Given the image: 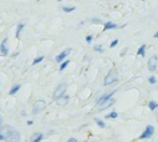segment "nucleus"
I'll return each mask as SVG.
<instances>
[{"instance_id": "obj_1", "label": "nucleus", "mask_w": 158, "mask_h": 142, "mask_svg": "<svg viewBox=\"0 0 158 142\" xmlns=\"http://www.w3.org/2000/svg\"><path fill=\"white\" fill-rule=\"evenodd\" d=\"M20 137L21 136L18 131L14 128H10L5 135V142H20Z\"/></svg>"}, {"instance_id": "obj_2", "label": "nucleus", "mask_w": 158, "mask_h": 142, "mask_svg": "<svg viewBox=\"0 0 158 142\" xmlns=\"http://www.w3.org/2000/svg\"><path fill=\"white\" fill-rule=\"evenodd\" d=\"M117 71L116 70H111L109 74H107V76L105 77V81H103V85L105 86H109V85H112L113 82L117 81Z\"/></svg>"}, {"instance_id": "obj_3", "label": "nucleus", "mask_w": 158, "mask_h": 142, "mask_svg": "<svg viewBox=\"0 0 158 142\" xmlns=\"http://www.w3.org/2000/svg\"><path fill=\"white\" fill-rule=\"evenodd\" d=\"M66 90H67V85H66V83H60V85L56 87V90L54 91V100L57 101L59 98H61L65 95Z\"/></svg>"}, {"instance_id": "obj_4", "label": "nucleus", "mask_w": 158, "mask_h": 142, "mask_svg": "<svg viewBox=\"0 0 158 142\" xmlns=\"http://www.w3.org/2000/svg\"><path fill=\"white\" fill-rule=\"evenodd\" d=\"M45 107H46V104H45L44 100H37V101L34 104V106H32V113H34V115H37V113H40L41 111H44Z\"/></svg>"}, {"instance_id": "obj_5", "label": "nucleus", "mask_w": 158, "mask_h": 142, "mask_svg": "<svg viewBox=\"0 0 158 142\" xmlns=\"http://www.w3.org/2000/svg\"><path fill=\"white\" fill-rule=\"evenodd\" d=\"M153 133H154V127L151 126V125H148V126L145 128V131L142 132V135L139 136L141 140H145V138H151L153 136Z\"/></svg>"}, {"instance_id": "obj_6", "label": "nucleus", "mask_w": 158, "mask_h": 142, "mask_svg": "<svg viewBox=\"0 0 158 142\" xmlns=\"http://www.w3.org/2000/svg\"><path fill=\"white\" fill-rule=\"evenodd\" d=\"M157 62H158V57L157 56H151L149 57V60H148V70L153 72L157 70Z\"/></svg>"}, {"instance_id": "obj_7", "label": "nucleus", "mask_w": 158, "mask_h": 142, "mask_svg": "<svg viewBox=\"0 0 158 142\" xmlns=\"http://www.w3.org/2000/svg\"><path fill=\"white\" fill-rule=\"evenodd\" d=\"M72 51V49H66V50H64L62 53H60L59 55H57L56 57H55V60H56V62H62L66 57H67V55H70V53Z\"/></svg>"}, {"instance_id": "obj_8", "label": "nucleus", "mask_w": 158, "mask_h": 142, "mask_svg": "<svg viewBox=\"0 0 158 142\" xmlns=\"http://www.w3.org/2000/svg\"><path fill=\"white\" fill-rule=\"evenodd\" d=\"M115 94V91H112V92H110V94H105V95H102L100 98H97V101H96V105H103L106 101H109V100L112 97V95Z\"/></svg>"}, {"instance_id": "obj_9", "label": "nucleus", "mask_w": 158, "mask_h": 142, "mask_svg": "<svg viewBox=\"0 0 158 142\" xmlns=\"http://www.w3.org/2000/svg\"><path fill=\"white\" fill-rule=\"evenodd\" d=\"M0 54L3 56H7L9 54V50H7V38L3 40V43L0 44Z\"/></svg>"}, {"instance_id": "obj_10", "label": "nucleus", "mask_w": 158, "mask_h": 142, "mask_svg": "<svg viewBox=\"0 0 158 142\" xmlns=\"http://www.w3.org/2000/svg\"><path fill=\"white\" fill-rule=\"evenodd\" d=\"M112 29H117V25L112 21H107L105 23V26H103V31H107V30H112Z\"/></svg>"}, {"instance_id": "obj_11", "label": "nucleus", "mask_w": 158, "mask_h": 142, "mask_svg": "<svg viewBox=\"0 0 158 142\" xmlns=\"http://www.w3.org/2000/svg\"><path fill=\"white\" fill-rule=\"evenodd\" d=\"M43 138H44V135H43V133H34V135L30 137V141H31V142H40Z\"/></svg>"}, {"instance_id": "obj_12", "label": "nucleus", "mask_w": 158, "mask_h": 142, "mask_svg": "<svg viewBox=\"0 0 158 142\" xmlns=\"http://www.w3.org/2000/svg\"><path fill=\"white\" fill-rule=\"evenodd\" d=\"M21 89V85H19V83H16V85H14L10 90H9V95L10 96H13V95H15L16 92H18V91Z\"/></svg>"}, {"instance_id": "obj_13", "label": "nucleus", "mask_w": 158, "mask_h": 142, "mask_svg": "<svg viewBox=\"0 0 158 142\" xmlns=\"http://www.w3.org/2000/svg\"><path fill=\"white\" fill-rule=\"evenodd\" d=\"M69 100H70V97H69L67 95H64L61 98L57 100V102H59V105H61V106H65L66 104L69 102Z\"/></svg>"}, {"instance_id": "obj_14", "label": "nucleus", "mask_w": 158, "mask_h": 142, "mask_svg": "<svg viewBox=\"0 0 158 142\" xmlns=\"http://www.w3.org/2000/svg\"><path fill=\"white\" fill-rule=\"evenodd\" d=\"M137 54L139 55V56H145L146 55V45H141L139 46V49H138V51H137Z\"/></svg>"}, {"instance_id": "obj_15", "label": "nucleus", "mask_w": 158, "mask_h": 142, "mask_svg": "<svg viewBox=\"0 0 158 142\" xmlns=\"http://www.w3.org/2000/svg\"><path fill=\"white\" fill-rule=\"evenodd\" d=\"M24 26H25L24 24H19V25H18V28H16V32H15V36H16V38H19V36H20V32L22 31Z\"/></svg>"}, {"instance_id": "obj_16", "label": "nucleus", "mask_w": 158, "mask_h": 142, "mask_svg": "<svg viewBox=\"0 0 158 142\" xmlns=\"http://www.w3.org/2000/svg\"><path fill=\"white\" fill-rule=\"evenodd\" d=\"M148 107H149V110H152V111H154L156 108L158 107V104H157L156 101H149V104H148Z\"/></svg>"}, {"instance_id": "obj_17", "label": "nucleus", "mask_w": 158, "mask_h": 142, "mask_svg": "<svg viewBox=\"0 0 158 142\" xmlns=\"http://www.w3.org/2000/svg\"><path fill=\"white\" fill-rule=\"evenodd\" d=\"M75 9H76V8H75V6H62V10L65 11V13H71V11H73Z\"/></svg>"}, {"instance_id": "obj_18", "label": "nucleus", "mask_w": 158, "mask_h": 142, "mask_svg": "<svg viewBox=\"0 0 158 142\" xmlns=\"http://www.w3.org/2000/svg\"><path fill=\"white\" fill-rule=\"evenodd\" d=\"M95 122H96V123H97L101 128H105V127H106V125H105V122H103L102 120H100V119H95Z\"/></svg>"}, {"instance_id": "obj_19", "label": "nucleus", "mask_w": 158, "mask_h": 142, "mask_svg": "<svg viewBox=\"0 0 158 142\" xmlns=\"http://www.w3.org/2000/svg\"><path fill=\"white\" fill-rule=\"evenodd\" d=\"M113 100H109V101H106L103 105H102V107H101V110H103V108H106V107H109V106H111V105H113Z\"/></svg>"}, {"instance_id": "obj_20", "label": "nucleus", "mask_w": 158, "mask_h": 142, "mask_svg": "<svg viewBox=\"0 0 158 142\" xmlns=\"http://www.w3.org/2000/svg\"><path fill=\"white\" fill-rule=\"evenodd\" d=\"M117 116H118V113H117V112H116V111H112V112H110L109 115H107L106 117H107V119H116Z\"/></svg>"}, {"instance_id": "obj_21", "label": "nucleus", "mask_w": 158, "mask_h": 142, "mask_svg": "<svg viewBox=\"0 0 158 142\" xmlns=\"http://www.w3.org/2000/svg\"><path fill=\"white\" fill-rule=\"evenodd\" d=\"M69 62H70L69 60H65V61H64V62H62V64L60 65V71H62V70H65L66 68H67V65H69Z\"/></svg>"}, {"instance_id": "obj_22", "label": "nucleus", "mask_w": 158, "mask_h": 142, "mask_svg": "<svg viewBox=\"0 0 158 142\" xmlns=\"http://www.w3.org/2000/svg\"><path fill=\"white\" fill-rule=\"evenodd\" d=\"M43 60H44V56H39V57H36L34 61H32V65H37V64H40Z\"/></svg>"}, {"instance_id": "obj_23", "label": "nucleus", "mask_w": 158, "mask_h": 142, "mask_svg": "<svg viewBox=\"0 0 158 142\" xmlns=\"http://www.w3.org/2000/svg\"><path fill=\"white\" fill-rule=\"evenodd\" d=\"M94 50H95V51H97V53H103V49L101 47V45H95Z\"/></svg>"}, {"instance_id": "obj_24", "label": "nucleus", "mask_w": 158, "mask_h": 142, "mask_svg": "<svg viewBox=\"0 0 158 142\" xmlns=\"http://www.w3.org/2000/svg\"><path fill=\"white\" fill-rule=\"evenodd\" d=\"M148 81H149V83H156V82H157V79H156L154 76H149Z\"/></svg>"}, {"instance_id": "obj_25", "label": "nucleus", "mask_w": 158, "mask_h": 142, "mask_svg": "<svg viewBox=\"0 0 158 142\" xmlns=\"http://www.w3.org/2000/svg\"><path fill=\"white\" fill-rule=\"evenodd\" d=\"M92 36H91V35H87L86 36V43H88V44H91V43H92Z\"/></svg>"}, {"instance_id": "obj_26", "label": "nucleus", "mask_w": 158, "mask_h": 142, "mask_svg": "<svg viewBox=\"0 0 158 142\" xmlns=\"http://www.w3.org/2000/svg\"><path fill=\"white\" fill-rule=\"evenodd\" d=\"M117 44H118V40H117V39H116V40H113V41H112V43H111V45H110V47H115V46H116V45H117Z\"/></svg>"}, {"instance_id": "obj_27", "label": "nucleus", "mask_w": 158, "mask_h": 142, "mask_svg": "<svg viewBox=\"0 0 158 142\" xmlns=\"http://www.w3.org/2000/svg\"><path fill=\"white\" fill-rule=\"evenodd\" d=\"M0 141H5V135L3 133H0Z\"/></svg>"}, {"instance_id": "obj_28", "label": "nucleus", "mask_w": 158, "mask_h": 142, "mask_svg": "<svg viewBox=\"0 0 158 142\" xmlns=\"http://www.w3.org/2000/svg\"><path fill=\"white\" fill-rule=\"evenodd\" d=\"M66 142H77V140L76 138H70L69 141H66Z\"/></svg>"}, {"instance_id": "obj_29", "label": "nucleus", "mask_w": 158, "mask_h": 142, "mask_svg": "<svg viewBox=\"0 0 158 142\" xmlns=\"http://www.w3.org/2000/svg\"><path fill=\"white\" fill-rule=\"evenodd\" d=\"M32 123H34V121H31V120L28 121V125H29V126H30V125H32Z\"/></svg>"}, {"instance_id": "obj_30", "label": "nucleus", "mask_w": 158, "mask_h": 142, "mask_svg": "<svg viewBox=\"0 0 158 142\" xmlns=\"http://www.w3.org/2000/svg\"><path fill=\"white\" fill-rule=\"evenodd\" d=\"M154 38H156V39H158V31H157L156 34H154Z\"/></svg>"}, {"instance_id": "obj_31", "label": "nucleus", "mask_w": 158, "mask_h": 142, "mask_svg": "<svg viewBox=\"0 0 158 142\" xmlns=\"http://www.w3.org/2000/svg\"><path fill=\"white\" fill-rule=\"evenodd\" d=\"M0 125H1V117H0Z\"/></svg>"}]
</instances>
